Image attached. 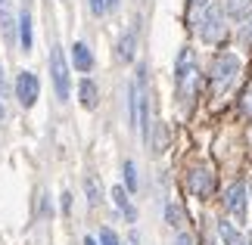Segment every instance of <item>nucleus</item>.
<instances>
[{
  "label": "nucleus",
  "mask_w": 252,
  "mask_h": 245,
  "mask_svg": "<svg viewBox=\"0 0 252 245\" xmlns=\"http://www.w3.org/2000/svg\"><path fill=\"white\" fill-rule=\"evenodd\" d=\"M240 72V59L234 53H221L215 62H212V84H215V90H227L230 84H234V78Z\"/></svg>",
  "instance_id": "f257e3e1"
},
{
  "label": "nucleus",
  "mask_w": 252,
  "mask_h": 245,
  "mask_svg": "<svg viewBox=\"0 0 252 245\" xmlns=\"http://www.w3.org/2000/svg\"><path fill=\"white\" fill-rule=\"evenodd\" d=\"M199 37L206 44H218L221 37H224V19H221V13L215 6H206V13L199 16Z\"/></svg>",
  "instance_id": "f03ea898"
},
{
  "label": "nucleus",
  "mask_w": 252,
  "mask_h": 245,
  "mask_svg": "<svg viewBox=\"0 0 252 245\" xmlns=\"http://www.w3.org/2000/svg\"><path fill=\"white\" fill-rule=\"evenodd\" d=\"M50 75H53V87L60 100H69V65H65V56L60 47L50 50Z\"/></svg>",
  "instance_id": "7ed1b4c3"
},
{
  "label": "nucleus",
  "mask_w": 252,
  "mask_h": 245,
  "mask_svg": "<svg viewBox=\"0 0 252 245\" xmlns=\"http://www.w3.org/2000/svg\"><path fill=\"white\" fill-rule=\"evenodd\" d=\"M37 93H41V84H37L34 72H22L16 78V96H19V103H22L25 109H32L37 103Z\"/></svg>",
  "instance_id": "20e7f679"
},
{
  "label": "nucleus",
  "mask_w": 252,
  "mask_h": 245,
  "mask_svg": "<svg viewBox=\"0 0 252 245\" xmlns=\"http://www.w3.org/2000/svg\"><path fill=\"white\" fill-rule=\"evenodd\" d=\"M224 205L230 211V218H237V223L246 220V186L243 183H230L224 192Z\"/></svg>",
  "instance_id": "39448f33"
},
{
  "label": "nucleus",
  "mask_w": 252,
  "mask_h": 245,
  "mask_svg": "<svg viewBox=\"0 0 252 245\" xmlns=\"http://www.w3.org/2000/svg\"><path fill=\"white\" fill-rule=\"evenodd\" d=\"M212 186H215V177L209 174V168H196V171L190 174V190L196 192V195H209Z\"/></svg>",
  "instance_id": "423d86ee"
},
{
  "label": "nucleus",
  "mask_w": 252,
  "mask_h": 245,
  "mask_svg": "<svg viewBox=\"0 0 252 245\" xmlns=\"http://www.w3.org/2000/svg\"><path fill=\"white\" fill-rule=\"evenodd\" d=\"M72 62H75L78 72H91L94 68V53L87 50V44H75L72 47Z\"/></svg>",
  "instance_id": "0eeeda50"
},
{
  "label": "nucleus",
  "mask_w": 252,
  "mask_h": 245,
  "mask_svg": "<svg viewBox=\"0 0 252 245\" xmlns=\"http://www.w3.org/2000/svg\"><path fill=\"white\" fill-rule=\"evenodd\" d=\"M78 100L84 109H96V84L91 81V78H84L81 87H78Z\"/></svg>",
  "instance_id": "6e6552de"
},
{
  "label": "nucleus",
  "mask_w": 252,
  "mask_h": 245,
  "mask_svg": "<svg viewBox=\"0 0 252 245\" xmlns=\"http://www.w3.org/2000/svg\"><path fill=\"white\" fill-rule=\"evenodd\" d=\"M134 44H137V34H134V31L122 34V41H119V59L122 62H131L134 59Z\"/></svg>",
  "instance_id": "1a4fd4ad"
},
{
  "label": "nucleus",
  "mask_w": 252,
  "mask_h": 245,
  "mask_svg": "<svg viewBox=\"0 0 252 245\" xmlns=\"http://www.w3.org/2000/svg\"><path fill=\"white\" fill-rule=\"evenodd\" d=\"M19 44H22V50H32V16L28 13L19 16Z\"/></svg>",
  "instance_id": "9d476101"
},
{
  "label": "nucleus",
  "mask_w": 252,
  "mask_h": 245,
  "mask_svg": "<svg viewBox=\"0 0 252 245\" xmlns=\"http://www.w3.org/2000/svg\"><path fill=\"white\" fill-rule=\"evenodd\" d=\"M112 199H115V205L128 214V220H134V208H131V202H128V192H125V186H115L112 190Z\"/></svg>",
  "instance_id": "9b49d317"
},
{
  "label": "nucleus",
  "mask_w": 252,
  "mask_h": 245,
  "mask_svg": "<svg viewBox=\"0 0 252 245\" xmlns=\"http://www.w3.org/2000/svg\"><path fill=\"white\" fill-rule=\"evenodd\" d=\"M221 236H224V242H227V245H246L243 233H240L234 223H221Z\"/></svg>",
  "instance_id": "f8f14e48"
},
{
  "label": "nucleus",
  "mask_w": 252,
  "mask_h": 245,
  "mask_svg": "<svg viewBox=\"0 0 252 245\" xmlns=\"http://www.w3.org/2000/svg\"><path fill=\"white\" fill-rule=\"evenodd\" d=\"M224 9H227L230 16L243 19V16L249 13V9H252V0H227V3H224Z\"/></svg>",
  "instance_id": "ddd939ff"
},
{
  "label": "nucleus",
  "mask_w": 252,
  "mask_h": 245,
  "mask_svg": "<svg viewBox=\"0 0 252 245\" xmlns=\"http://www.w3.org/2000/svg\"><path fill=\"white\" fill-rule=\"evenodd\" d=\"M84 192H87V202H91V205H100L103 195H100V183H96V177L84 180Z\"/></svg>",
  "instance_id": "4468645a"
},
{
  "label": "nucleus",
  "mask_w": 252,
  "mask_h": 245,
  "mask_svg": "<svg viewBox=\"0 0 252 245\" xmlns=\"http://www.w3.org/2000/svg\"><path fill=\"white\" fill-rule=\"evenodd\" d=\"M125 186H128V192L137 190V168H134V162H125Z\"/></svg>",
  "instance_id": "2eb2a0df"
},
{
  "label": "nucleus",
  "mask_w": 252,
  "mask_h": 245,
  "mask_svg": "<svg viewBox=\"0 0 252 245\" xmlns=\"http://www.w3.org/2000/svg\"><path fill=\"white\" fill-rule=\"evenodd\" d=\"M206 6H209V0H190V22L193 25L199 22V13H206Z\"/></svg>",
  "instance_id": "dca6fc26"
},
{
  "label": "nucleus",
  "mask_w": 252,
  "mask_h": 245,
  "mask_svg": "<svg viewBox=\"0 0 252 245\" xmlns=\"http://www.w3.org/2000/svg\"><path fill=\"white\" fill-rule=\"evenodd\" d=\"M100 245H122V242H119V236H115L109 227H103L100 230Z\"/></svg>",
  "instance_id": "f3484780"
},
{
  "label": "nucleus",
  "mask_w": 252,
  "mask_h": 245,
  "mask_svg": "<svg viewBox=\"0 0 252 245\" xmlns=\"http://www.w3.org/2000/svg\"><path fill=\"white\" fill-rule=\"evenodd\" d=\"M165 220L171 223V227H181V211L174 208V205H168V208H165Z\"/></svg>",
  "instance_id": "a211bd4d"
},
{
  "label": "nucleus",
  "mask_w": 252,
  "mask_h": 245,
  "mask_svg": "<svg viewBox=\"0 0 252 245\" xmlns=\"http://www.w3.org/2000/svg\"><path fill=\"white\" fill-rule=\"evenodd\" d=\"M106 9H109V6H106V0H91V13L94 16H103Z\"/></svg>",
  "instance_id": "6ab92c4d"
},
{
  "label": "nucleus",
  "mask_w": 252,
  "mask_h": 245,
  "mask_svg": "<svg viewBox=\"0 0 252 245\" xmlns=\"http://www.w3.org/2000/svg\"><path fill=\"white\" fill-rule=\"evenodd\" d=\"M174 242H178V245H193V236H190V233H178Z\"/></svg>",
  "instance_id": "aec40b11"
},
{
  "label": "nucleus",
  "mask_w": 252,
  "mask_h": 245,
  "mask_svg": "<svg viewBox=\"0 0 252 245\" xmlns=\"http://www.w3.org/2000/svg\"><path fill=\"white\" fill-rule=\"evenodd\" d=\"M243 109H246V112H252V93H246V96H243Z\"/></svg>",
  "instance_id": "412c9836"
},
{
  "label": "nucleus",
  "mask_w": 252,
  "mask_h": 245,
  "mask_svg": "<svg viewBox=\"0 0 252 245\" xmlns=\"http://www.w3.org/2000/svg\"><path fill=\"white\" fill-rule=\"evenodd\" d=\"M3 90H6V81H3V65H0V96H3Z\"/></svg>",
  "instance_id": "4be33fe9"
},
{
  "label": "nucleus",
  "mask_w": 252,
  "mask_h": 245,
  "mask_svg": "<svg viewBox=\"0 0 252 245\" xmlns=\"http://www.w3.org/2000/svg\"><path fill=\"white\" fill-rule=\"evenodd\" d=\"M84 245H100V242H96L94 236H87V239H84Z\"/></svg>",
  "instance_id": "5701e85b"
},
{
  "label": "nucleus",
  "mask_w": 252,
  "mask_h": 245,
  "mask_svg": "<svg viewBox=\"0 0 252 245\" xmlns=\"http://www.w3.org/2000/svg\"><path fill=\"white\" fill-rule=\"evenodd\" d=\"M106 6H119V0H106Z\"/></svg>",
  "instance_id": "b1692460"
},
{
  "label": "nucleus",
  "mask_w": 252,
  "mask_h": 245,
  "mask_svg": "<svg viewBox=\"0 0 252 245\" xmlns=\"http://www.w3.org/2000/svg\"><path fill=\"white\" fill-rule=\"evenodd\" d=\"M3 115H6V109H3V103H0V118H3Z\"/></svg>",
  "instance_id": "393cba45"
},
{
  "label": "nucleus",
  "mask_w": 252,
  "mask_h": 245,
  "mask_svg": "<svg viewBox=\"0 0 252 245\" xmlns=\"http://www.w3.org/2000/svg\"><path fill=\"white\" fill-rule=\"evenodd\" d=\"M6 3H9V0H0V9H3V6H6Z\"/></svg>",
  "instance_id": "a878e982"
},
{
  "label": "nucleus",
  "mask_w": 252,
  "mask_h": 245,
  "mask_svg": "<svg viewBox=\"0 0 252 245\" xmlns=\"http://www.w3.org/2000/svg\"><path fill=\"white\" fill-rule=\"evenodd\" d=\"M246 245H252V236H249V239H246Z\"/></svg>",
  "instance_id": "bb28decb"
}]
</instances>
